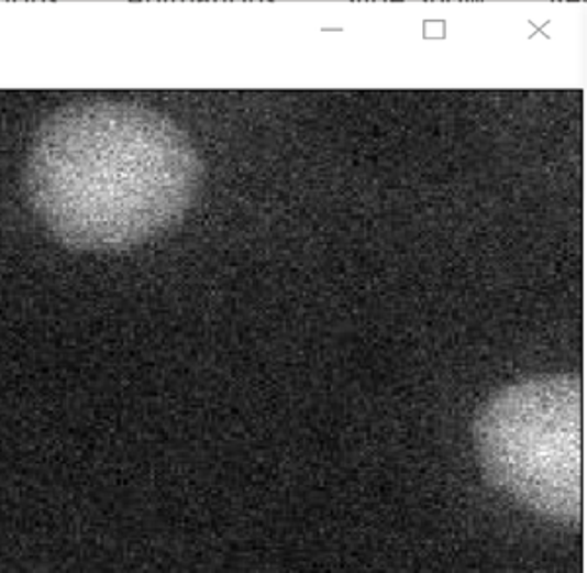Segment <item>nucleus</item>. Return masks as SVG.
<instances>
[{
    "mask_svg": "<svg viewBox=\"0 0 587 573\" xmlns=\"http://www.w3.org/2000/svg\"><path fill=\"white\" fill-rule=\"evenodd\" d=\"M202 161L167 115L125 102L63 108L36 133L30 202L69 247L120 251L178 225L195 206Z\"/></svg>",
    "mask_w": 587,
    "mask_h": 573,
    "instance_id": "nucleus-1",
    "label": "nucleus"
},
{
    "mask_svg": "<svg viewBox=\"0 0 587 573\" xmlns=\"http://www.w3.org/2000/svg\"><path fill=\"white\" fill-rule=\"evenodd\" d=\"M484 474L541 519L576 529L584 517V386L556 372L498 389L474 423Z\"/></svg>",
    "mask_w": 587,
    "mask_h": 573,
    "instance_id": "nucleus-2",
    "label": "nucleus"
}]
</instances>
